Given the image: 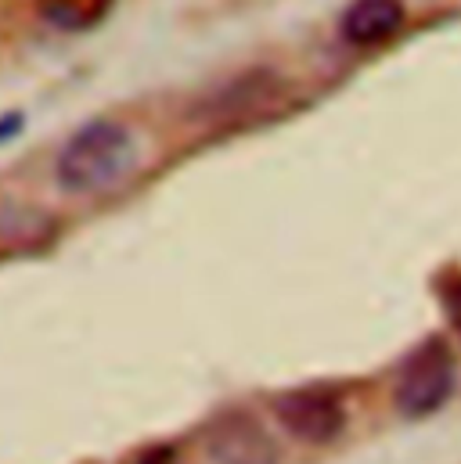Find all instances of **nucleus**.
Returning <instances> with one entry per match:
<instances>
[{
  "label": "nucleus",
  "instance_id": "nucleus-6",
  "mask_svg": "<svg viewBox=\"0 0 461 464\" xmlns=\"http://www.w3.org/2000/svg\"><path fill=\"white\" fill-rule=\"evenodd\" d=\"M115 0H36L40 14L58 29H91L98 25Z\"/></svg>",
  "mask_w": 461,
  "mask_h": 464
},
{
  "label": "nucleus",
  "instance_id": "nucleus-7",
  "mask_svg": "<svg viewBox=\"0 0 461 464\" xmlns=\"http://www.w3.org/2000/svg\"><path fill=\"white\" fill-rule=\"evenodd\" d=\"M440 303H444V310H447L455 332L461 335V274L444 277V285H440Z\"/></svg>",
  "mask_w": 461,
  "mask_h": 464
},
{
  "label": "nucleus",
  "instance_id": "nucleus-4",
  "mask_svg": "<svg viewBox=\"0 0 461 464\" xmlns=\"http://www.w3.org/2000/svg\"><path fill=\"white\" fill-rule=\"evenodd\" d=\"M206 450L213 464H281L278 443L249 411L213 418L206 429Z\"/></svg>",
  "mask_w": 461,
  "mask_h": 464
},
{
  "label": "nucleus",
  "instance_id": "nucleus-2",
  "mask_svg": "<svg viewBox=\"0 0 461 464\" xmlns=\"http://www.w3.org/2000/svg\"><path fill=\"white\" fill-rule=\"evenodd\" d=\"M455 385H458V360L444 339L433 335L404 356L393 385V403L404 418L422 421L447 407Z\"/></svg>",
  "mask_w": 461,
  "mask_h": 464
},
{
  "label": "nucleus",
  "instance_id": "nucleus-8",
  "mask_svg": "<svg viewBox=\"0 0 461 464\" xmlns=\"http://www.w3.org/2000/svg\"><path fill=\"white\" fill-rule=\"evenodd\" d=\"M137 464H177V450L173 447H152L144 458H137Z\"/></svg>",
  "mask_w": 461,
  "mask_h": 464
},
{
  "label": "nucleus",
  "instance_id": "nucleus-3",
  "mask_svg": "<svg viewBox=\"0 0 461 464\" xmlns=\"http://www.w3.org/2000/svg\"><path fill=\"white\" fill-rule=\"evenodd\" d=\"M274 414L278 421L303 443H332L339 440L346 429V407L339 396L325 392V389H296V392H281L274 400Z\"/></svg>",
  "mask_w": 461,
  "mask_h": 464
},
{
  "label": "nucleus",
  "instance_id": "nucleus-5",
  "mask_svg": "<svg viewBox=\"0 0 461 464\" xmlns=\"http://www.w3.org/2000/svg\"><path fill=\"white\" fill-rule=\"evenodd\" d=\"M404 25L400 0H353L343 14V36L357 47H371L389 40Z\"/></svg>",
  "mask_w": 461,
  "mask_h": 464
},
{
  "label": "nucleus",
  "instance_id": "nucleus-1",
  "mask_svg": "<svg viewBox=\"0 0 461 464\" xmlns=\"http://www.w3.org/2000/svg\"><path fill=\"white\" fill-rule=\"evenodd\" d=\"M133 162L137 144L130 130L113 119H98L65 140L54 162V177L69 195H98L119 184Z\"/></svg>",
  "mask_w": 461,
  "mask_h": 464
}]
</instances>
